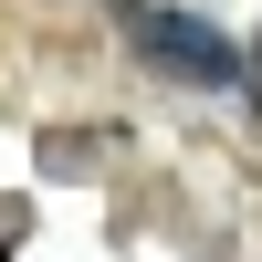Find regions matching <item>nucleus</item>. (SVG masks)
<instances>
[{
  "label": "nucleus",
  "instance_id": "nucleus-1",
  "mask_svg": "<svg viewBox=\"0 0 262 262\" xmlns=\"http://www.w3.org/2000/svg\"><path fill=\"white\" fill-rule=\"evenodd\" d=\"M126 32H137V53L158 63L168 84H242L252 74V53L221 32V21H200V11H168V0H126Z\"/></svg>",
  "mask_w": 262,
  "mask_h": 262
},
{
  "label": "nucleus",
  "instance_id": "nucleus-2",
  "mask_svg": "<svg viewBox=\"0 0 262 262\" xmlns=\"http://www.w3.org/2000/svg\"><path fill=\"white\" fill-rule=\"evenodd\" d=\"M242 95H252V105H262V53H252V74H242Z\"/></svg>",
  "mask_w": 262,
  "mask_h": 262
}]
</instances>
